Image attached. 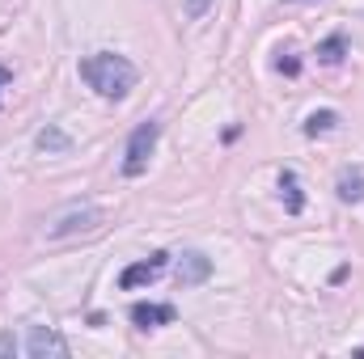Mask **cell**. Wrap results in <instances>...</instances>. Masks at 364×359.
<instances>
[{
  "mask_svg": "<svg viewBox=\"0 0 364 359\" xmlns=\"http://www.w3.org/2000/svg\"><path fill=\"white\" fill-rule=\"evenodd\" d=\"M339 199H343V203H360L364 199V174L360 170L339 174Z\"/></svg>",
  "mask_w": 364,
  "mask_h": 359,
  "instance_id": "9c48e42d",
  "label": "cell"
},
{
  "mask_svg": "<svg viewBox=\"0 0 364 359\" xmlns=\"http://www.w3.org/2000/svg\"><path fill=\"white\" fill-rule=\"evenodd\" d=\"M102 224V207L93 203H77V207H64L47 220V237L51 241H64V237H77V233H93Z\"/></svg>",
  "mask_w": 364,
  "mask_h": 359,
  "instance_id": "3957f363",
  "label": "cell"
},
{
  "mask_svg": "<svg viewBox=\"0 0 364 359\" xmlns=\"http://www.w3.org/2000/svg\"><path fill=\"white\" fill-rule=\"evenodd\" d=\"M212 4H216V0H182V9H186V17H191V21H199Z\"/></svg>",
  "mask_w": 364,
  "mask_h": 359,
  "instance_id": "4fadbf2b",
  "label": "cell"
},
{
  "mask_svg": "<svg viewBox=\"0 0 364 359\" xmlns=\"http://www.w3.org/2000/svg\"><path fill=\"white\" fill-rule=\"evenodd\" d=\"M339 127V114L335 110H314L309 118H305V136H326V131H335Z\"/></svg>",
  "mask_w": 364,
  "mask_h": 359,
  "instance_id": "8fae6325",
  "label": "cell"
},
{
  "mask_svg": "<svg viewBox=\"0 0 364 359\" xmlns=\"http://www.w3.org/2000/svg\"><path fill=\"white\" fill-rule=\"evenodd\" d=\"M26 355H34V359L55 355V359H64V355H68V343H64L51 326H30V334H26Z\"/></svg>",
  "mask_w": 364,
  "mask_h": 359,
  "instance_id": "5b68a950",
  "label": "cell"
},
{
  "mask_svg": "<svg viewBox=\"0 0 364 359\" xmlns=\"http://www.w3.org/2000/svg\"><path fill=\"white\" fill-rule=\"evenodd\" d=\"M34 144H38L43 153H68V148H73V140H68L60 127H43V131L34 136Z\"/></svg>",
  "mask_w": 364,
  "mask_h": 359,
  "instance_id": "30bf717a",
  "label": "cell"
},
{
  "mask_svg": "<svg viewBox=\"0 0 364 359\" xmlns=\"http://www.w3.org/2000/svg\"><path fill=\"white\" fill-rule=\"evenodd\" d=\"M279 194H284L288 216H301V211H305V194H301V182H296L292 170H284V174H279Z\"/></svg>",
  "mask_w": 364,
  "mask_h": 359,
  "instance_id": "ba28073f",
  "label": "cell"
},
{
  "mask_svg": "<svg viewBox=\"0 0 364 359\" xmlns=\"http://www.w3.org/2000/svg\"><path fill=\"white\" fill-rule=\"evenodd\" d=\"M4 85H9V68H0V89H4Z\"/></svg>",
  "mask_w": 364,
  "mask_h": 359,
  "instance_id": "2e32d148",
  "label": "cell"
},
{
  "mask_svg": "<svg viewBox=\"0 0 364 359\" xmlns=\"http://www.w3.org/2000/svg\"><path fill=\"white\" fill-rule=\"evenodd\" d=\"M127 317H132L136 330H161V326H170L178 313H174V304H149V300H136Z\"/></svg>",
  "mask_w": 364,
  "mask_h": 359,
  "instance_id": "8992f818",
  "label": "cell"
},
{
  "mask_svg": "<svg viewBox=\"0 0 364 359\" xmlns=\"http://www.w3.org/2000/svg\"><path fill=\"white\" fill-rule=\"evenodd\" d=\"M157 136H161V123L149 118L140 123L132 136H127V148H123V178H140L153 161V148H157Z\"/></svg>",
  "mask_w": 364,
  "mask_h": 359,
  "instance_id": "7a4b0ae2",
  "label": "cell"
},
{
  "mask_svg": "<svg viewBox=\"0 0 364 359\" xmlns=\"http://www.w3.org/2000/svg\"><path fill=\"white\" fill-rule=\"evenodd\" d=\"M17 351V338L13 334H0V355H13Z\"/></svg>",
  "mask_w": 364,
  "mask_h": 359,
  "instance_id": "9a60e30c",
  "label": "cell"
},
{
  "mask_svg": "<svg viewBox=\"0 0 364 359\" xmlns=\"http://www.w3.org/2000/svg\"><path fill=\"white\" fill-rule=\"evenodd\" d=\"M343 51H348V38H343V34H331V38L318 47V60H322V64H339Z\"/></svg>",
  "mask_w": 364,
  "mask_h": 359,
  "instance_id": "7c38bea8",
  "label": "cell"
},
{
  "mask_svg": "<svg viewBox=\"0 0 364 359\" xmlns=\"http://www.w3.org/2000/svg\"><path fill=\"white\" fill-rule=\"evenodd\" d=\"M360 355H364V351H360Z\"/></svg>",
  "mask_w": 364,
  "mask_h": 359,
  "instance_id": "e0dca14e",
  "label": "cell"
},
{
  "mask_svg": "<svg viewBox=\"0 0 364 359\" xmlns=\"http://www.w3.org/2000/svg\"><path fill=\"white\" fill-rule=\"evenodd\" d=\"M208 275H212V258H208V254L186 250V254L178 258V287H199Z\"/></svg>",
  "mask_w": 364,
  "mask_h": 359,
  "instance_id": "52a82bcc",
  "label": "cell"
},
{
  "mask_svg": "<svg viewBox=\"0 0 364 359\" xmlns=\"http://www.w3.org/2000/svg\"><path fill=\"white\" fill-rule=\"evenodd\" d=\"M81 81L110 101H123L136 89V64L127 55H114V51H93L81 60Z\"/></svg>",
  "mask_w": 364,
  "mask_h": 359,
  "instance_id": "6da1fadb",
  "label": "cell"
},
{
  "mask_svg": "<svg viewBox=\"0 0 364 359\" xmlns=\"http://www.w3.org/2000/svg\"><path fill=\"white\" fill-rule=\"evenodd\" d=\"M275 68H279V72H284V77H296V72H301V60H296V55H292V51H284V55H279V64H275Z\"/></svg>",
  "mask_w": 364,
  "mask_h": 359,
  "instance_id": "5bb4252c",
  "label": "cell"
},
{
  "mask_svg": "<svg viewBox=\"0 0 364 359\" xmlns=\"http://www.w3.org/2000/svg\"><path fill=\"white\" fill-rule=\"evenodd\" d=\"M170 267V254L166 250H157V254H149L144 263H132V267L119 275V287L123 292H136V287H144V283H153V279H161Z\"/></svg>",
  "mask_w": 364,
  "mask_h": 359,
  "instance_id": "277c9868",
  "label": "cell"
}]
</instances>
